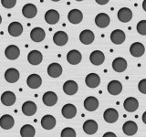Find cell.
<instances>
[{
	"label": "cell",
	"mask_w": 146,
	"mask_h": 137,
	"mask_svg": "<svg viewBox=\"0 0 146 137\" xmlns=\"http://www.w3.org/2000/svg\"><path fill=\"white\" fill-rule=\"evenodd\" d=\"M68 19L71 24H80L83 19V14L79 9H72L68 14Z\"/></svg>",
	"instance_id": "cell-1"
},
{
	"label": "cell",
	"mask_w": 146,
	"mask_h": 137,
	"mask_svg": "<svg viewBox=\"0 0 146 137\" xmlns=\"http://www.w3.org/2000/svg\"><path fill=\"white\" fill-rule=\"evenodd\" d=\"M5 55H6L7 59H10V61H15L20 55V49L17 46L15 45H9L7 47L5 50Z\"/></svg>",
	"instance_id": "cell-2"
},
{
	"label": "cell",
	"mask_w": 146,
	"mask_h": 137,
	"mask_svg": "<svg viewBox=\"0 0 146 137\" xmlns=\"http://www.w3.org/2000/svg\"><path fill=\"white\" fill-rule=\"evenodd\" d=\"M27 61L31 65H39L43 61V55L38 50H32L27 55Z\"/></svg>",
	"instance_id": "cell-3"
},
{
	"label": "cell",
	"mask_w": 146,
	"mask_h": 137,
	"mask_svg": "<svg viewBox=\"0 0 146 137\" xmlns=\"http://www.w3.org/2000/svg\"><path fill=\"white\" fill-rule=\"evenodd\" d=\"M19 77H20L19 71L17 68H10L5 72V80L7 82H9V83H15V82H17L19 80Z\"/></svg>",
	"instance_id": "cell-4"
},
{
	"label": "cell",
	"mask_w": 146,
	"mask_h": 137,
	"mask_svg": "<svg viewBox=\"0 0 146 137\" xmlns=\"http://www.w3.org/2000/svg\"><path fill=\"white\" fill-rule=\"evenodd\" d=\"M27 84L30 89H38L42 84V79L38 74H30L27 79Z\"/></svg>",
	"instance_id": "cell-5"
},
{
	"label": "cell",
	"mask_w": 146,
	"mask_h": 137,
	"mask_svg": "<svg viewBox=\"0 0 146 137\" xmlns=\"http://www.w3.org/2000/svg\"><path fill=\"white\" fill-rule=\"evenodd\" d=\"M41 126H42L45 130H52L53 128L56 126V119L54 116L47 114L42 117L41 119Z\"/></svg>",
	"instance_id": "cell-6"
},
{
	"label": "cell",
	"mask_w": 146,
	"mask_h": 137,
	"mask_svg": "<svg viewBox=\"0 0 146 137\" xmlns=\"http://www.w3.org/2000/svg\"><path fill=\"white\" fill-rule=\"evenodd\" d=\"M61 113L66 119H72L77 114V108L71 103L65 104L61 109Z\"/></svg>",
	"instance_id": "cell-7"
},
{
	"label": "cell",
	"mask_w": 146,
	"mask_h": 137,
	"mask_svg": "<svg viewBox=\"0 0 146 137\" xmlns=\"http://www.w3.org/2000/svg\"><path fill=\"white\" fill-rule=\"evenodd\" d=\"M110 17L105 13H100L98 14L95 17V24L97 25V27H100V29H105L110 25Z\"/></svg>",
	"instance_id": "cell-8"
},
{
	"label": "cell",
	"mask_w": 146,
	"mask_h": 137,
	"mask_svg": "<svg viewBox=\"0 0 146 137\" xmlns=\"http://www.w3.org/2000/svg\"><path fill=\"white\" fill-rule=\"evenodd\" d=\"M86 85L89 87V88L94 89L97 88L100 83V78L98 74L96 73H90L89 75H87L86 79H85Z\"/></svg>",
	"instance_id": "cell-9"
},
{
	"label": "cell",
	"mask_w": 146,
	"mask_h": 137,
	"mask_svg": "<svg viewBox=\"0 0 146 137\" xmlns=\"http://www.w3.org/2000/svg\"><path fill=\"white\" fill-rule=\"evenodd\" d=\"M94 39H95L94 33L90 29H85L83 31H81V33L80 34V40L84 45L91 44L94 41Z\"/></svg>",
	"instance_id": "cell-10"
},
{
	"label": "cell",
	"mask_w": 146,
	"mask_h": 137,
	"mask_svg": "<svg viewBox=\"0 0 146 137\" xmlns=\"http://www.w3.org/2000/svg\"><path fill=\"white\" fill-rule=\"evenodd\" d=\"M122 131L123 132L128 135V136H132L134 135L137 131H138V126L137 123L133 121H128L126 122L122 126Z\"/></svg>",
	"instance_id": "cell-11"
},
{
	"label": "cell",
	"mask_w": 146,
	"mask_h": 137,
	"mask_svg": "<svg viewBox=\"0 0 146 137\" xmlns=\"http://www.w3.org/2000/svg\"><path fill=\"white\" fill-rule=\"evenodd\" d=\"M59 20V13L55 9L48 10L45 14V21L49 25L57 24Z\"/></svg>",
	"instance_id": "cell-12"
},
{
	"label": "cell",
	"mask_w": 146,
	"mask_h": 137,
	"mask_svg": "<svg viewBox=\"0 0 146 137\" xmlns=\"http://www.w3.org/2000/svg\"><path fill=\"white\" fill-rule=\"evenodd\" d=\"M78 90H79V86L74 80H67L63 84V91L67 95H74L77 93Z\"/></svg>",
	"instance_id": "cell-13"
},
{
	"label": "cell",
	"mask_w": 146,
	"mask_h": 137,
	"mask_svg": "<svg viewBox=\"0 0 146 137\" xmlns=\"http://www.w3.org/2000/svg\"><path fill=\"white\" fill-rule=\"evenodd\" d=\"M90 62L95 66H100L105 61V55L100 50H94L90 56Z\"/></svg>",
	"instance_id": "cell-14"
},
{
	"label": "cell",
	"mask_w": 146,
	"mask_h": 137,
	"mask_svg": "<svg viewBox=\"0 0 146 137\" xmlns=\"http://www.w3.org/2000/svg\"><path fill=\"white\" fill-rule=\"evenodd\" d=\"M99 107V100L96 97L90 96L87 97L84 100V108L88 112H94Z\"/></svg>",
	"instance_id": "cell-15"
},
{
	"label": "cell",
	"mask_w": 146,
	"mask_h": 137,
	"mask_svg": "<svg viewBox=\"0 0 146 137\" xmlns=\"http://www.w3.org/2000/svg\"><path fill=\"white\" fill-rule=\"evenodd\" d=\"M123 107H124V109L127 112H133L138 109L139 102H138V100L133 97H129L124 100V102H123Z\"/></svg>",
	"instance_id": "cell-16"
},
{
	"label": "cell",
	"mask_w": 146,
	"mask_h": 137,
	"mask_svg": "<svg viewBox=\"0 0 146 137\" xmlns=\"http://www.w3.org/2000/svg\"><path fill=\"white\" fill-rule=\"evenodd\" d=\"M36 13H38V9L36 7L34 4H27L25 5L22 8V14L23 16L27 18H33L36 16Z\"/></svg>",
	"instance_id": "cell-17"
},
{
	"label": "cell",
	"mask_w": 146,
	"mask_h": 137,
	"mask_svg": "<svg viewBox=\"0 0 146 137\" xmlns=\"http://www.w3.org/2000/svg\"><path fill=\"white\" fill-rule=\"evenodd\" d=\"M53 41L57 46H64L68 43V36L66 32L64 31H58L53 36Z\"/></svg>",
	"instance_id": "cell-18"
},
{
	"label": "cell",
	"mask_w": 146,
	"mask_h": 137,
	"mask_svg": "<svg viewBox=\"0 0 146 137\" xmlns=\"http://www.w3.org/2000/svg\"><path fill=\"white\" fill-rule=\"evenodd\" d=\"M111 40L113 44L121 45L125 40V33L121 29H115L111 34Z\"/></svg>",
	"instance_id": "cell-19"
},
{
	"label": "cell",
	"mask_w": 146,
	"mask_h": 137,
	"mask_svg": "<svg viewBox=\"0 0 146 137\" xmlns=\"http://www.w3.org/2000/svg\"><path fill=\"white\" fill-rule=\"evenodd\" d=\"M130 52L133 57L135 58H140L141 57L145 52V48L143 44H141L140 42H134L133 44H131L130 48Z\"/></svg>",
	"instance_id": "cell-20"
},
{
	"label": "cell",
	"mask_w": 146,
	"mask_h": 137,
	"mask_svg": "<svg viewBox=\"0 0 146 137\" xmlns=\"http://www.w3.org/2000/svg\"><path fill=\"white\" fill-rule=\"evenodd\" d=\"M81 53L76 49H72L67 54V61L71 65H77L81 61Z\"/></svg>",
	"instance_id": "cell-21"
},
{
	"label": "cell",
	"mask_w": 146,
	"mask_h": 137,
	"mask_svg": "<svg viewBox=\"0 0 146 137\" xmlns=\"http://www.w3.org/2000/svg\"><path fill=\"white\" fill-rule=\"evenodd\" d=\"M103 118L108 123H114L119 118V113L115 109L109 108L103 113Z\"/></svg>",
	"instance_id": "cell-22"
},
{
	"label": "cell",
	"mask_w": 146,
	"mask_h": 137,
	"mask_svg": "<svg viewBox=\"0 0 146 137\" xmlns=\"http://www.w3.org/2000/svg\"><path fill=\"white\" fill-rule=\"evenodd\" d=\"M83 131L85 132V134L89 135L96 134L98 131V123L94 120H87L83 123Z\"/></svg>",
	"instance_id": "cell-23"
},
{
	"label": "cell",
	"mask_w": 146,
	"mask_h": 137,
	"mask_svg": "<svg viewBox=\"0 0 146 137\" xmlns=\"http://www.w3.org/2000/svg\"><path fill=\"white\" fill-rule=\"evenodd\" d=\"M42 100L44 104L47 106H54L58 102V96L54 91H47L44 93Z\"/></svg>",
	"instance_id": "cell-24"
},
{
	"label": "cell",
	"mask_w": 146,
	"mask_h": 137,
	"mask_svg": "<svg viewBox=\"0 0 146 137\" xmlns=\"http://www.w3.org/2000/svg\"><path fill=\"white\" fill-rule=\"evenodd\" d=\"M15 124L14 118L9 114H5L0 118V127L4 130H9Z\"/></svg>",
	"instance_id": "cell-25"
},
{
	"label": "cell",
	"mask_w": 146,
	"mask_h": 137,
	"mask_svg": "<svg viewBox=\"0 0 146 137\" xmlns=\"http://www.w3.org/2000/svg\"><path fill=\"white\" fill-rule=\"evenodd\" d=\"M22 112L27 116H33L36 112V105L31 100H27L22 105Z\"/></svg>",
	"instance_id": "cell-26"
},
{
	"label": "cell",
	"mask_w": 146,
	"mask_h": 137,
	"mask_svg": "<svg viewBox=\"0 0 146 137\" xmlns=\"http://www.w3.org/2000/svg\"><path fill=\"white\" fill-rule=\"evenodd\" d=\"M1 102L6 106H12L16 102V95L12 91H5L1 95Z\"/></svg>",
	"instance_id": "cell-27"
},
{
	"label": "cell",
	"mask_w": 146,
	"mask_h": 137,
	"mask_svg": "<svg viewBox=\"0 0 146 137\" xmlns=\"http://www.w3.org/2000/svg\"><path fill=\"white\" fill-rule=\"evenodd\" d=\"M48 74L51 78H58L62 74V67L58 63H51L48 67Z\"/></svg>",
	"instance_id": "cell-28"
},
{
	"label": "cell",
	"mask_w": 146,
	"mask_h": 137,
	"mask_svg": "<svg viewBox=\"0 0 146 137\" xmlns=\"http://www.w3.org/2000/svg\"><path fill=\"white\" fill-rule=\"evenodd\" d=\"M46 37L45 31L41 27H34L30 32V38L34 42H41Z\"/></svg>",
	"instance_id": "cell-29"
},
{
	"label": "cell",
	"mask_w": 146,
	"mask_h": 137,
	"mask_svg": "<svg viewBox=\"0 0 146 137\" xmlns=\"http://www.w3.org/2000/svg\"><path fill=\"white\" fill-rule=\"evenodd\" d=\"M132 17V12L128 7H122L118 11V19L122 23L131 21Z\"/></svg>",
	"instance_id": "cell-30"
},
{
	"label": "cell",
	"mask_w": 146,
	"mask_h": 137,
	"mask_svg": "<svg viewBox=\"0 0 146 137\" xmlns=\"http://www.w3.org/2000/svg\"><path fill=\"white\" fill-rule=\"evenodd\" d=\"M23 32V26L19 22H12L8 26V33L12 37H19Z\"/></svg>",
	"instance_id": "cell-31"
},
{
	"label": "cell",
	"mask_w": 146,
	"mask_h": 137,
	"mask_svg": "<svg viewBox=\"0 0 146 137\" xmlns=\"http://www.w3.org/2000/svg\"><path fill=\"white\" fill-rule=\"evenodd\" d=\"M108 91L111 95H119L122 91V85L119 80H111L108 84Z\"/></svg>",
	"instance_id": "cell-32"
},
{
	"label": "cell",
	"mask_w": 146,
	"mask_h": 137,
	"mask_svg": "<svg viewBox=\"0 0 146 137\" xmlns=\"http://www.w3.org/2000/svg\"><path fill=\"white\" fill-rule=\"evenodd\" d=\"M112 68L116 72H123L127 68V61L123 58H116L112 61Z\"/></svg>",
	"instance_id": "cell-33"
},
{
	"label": "cell",
	"mask_w": 146,
	"mask_h": 137,
	"mask_svg": "<svg viewBox=\"0 0 146 137\" xmlns=\"http://www.w3.org/2000/svg\"><path fill=\"white\" fill-rule=\"evenodd\" d=\"M36 134V130L34 126L30 124H25L20 129V135L22 137H34Z\"/></svg>",
	"instance_id": "cell-34"
},
{
	"label": "cell",
	"mask_w": 146,
	"mask_h": 137,
	"mask_svg": "<svg viewBox=\"0 0 146 137\" xmlns=\"http://www.w3.org/2000/svg\"><path fill=\"white\" fill-rule=\"evenodd\" d=\"M76 136V132L72 128H65L61 132V137H75Z\"/></svg>",
	"instance_id": "cell-35"
},
{
	"label": "cell",
	"mask_w": 146,
	"mask_h": 137,
	"mask_svg": "<svg viewBox=\"0 0 146 137\" xmlns=\"http://www.w3.org/2000/svg\"><path fill=\"white\" fill-rule=\"evenodd\" d=\"M137 31L143 36L146 35V20H141L137 24Z\"/></svg>",
	"instance_id": "cell-36"
},
{
	"label": "cell",
	"mask_w": 146,
	"mask_h": 137,
	"mask_svg": "<svg viewBox=\"0 0 146 137\" xmlns=\"http://www.w3.org/2000/svg\"><path fill=\"white\" fill-rule=\"evenodd\" d=\"M1 4L5 8H12L16 6L17 0H1Z\"/></svg>",
	"instance_id": "cell-37"
},
{
	"label": "cell",
	"mask_w": 146,
	"mask_h": 137,
	"mask_svg": "<svg viewBox=\"0 0 146 137\" xmlns=\"http://www.w3.org/2000/svg\"><path fill=\"white\" fill-rule=\"evenodd\" d=\"M138 89L141 93L146 94V79L141 80L138 84Z\"/></svg>",
	"instance_id": "cell-38"
},
{
	"label": "cell",
	"mask_w": 146,
	"mask_h": 137,
	"mask_svg": "<svg viewBox=\"0 0 146 137\" xmlns=\"http://www.w3.org/2000/svg\"><path fill=\"white\" fill-rule=\"evenodd\" d=\"M99 5H106L110 0H95Z\"/></svg>",
	"instance_id": "cell-39"
},
{
	"label": "cell",
	"mask_w": 146,
	"mask_h": 137,
	"mask_svg": "<svg viewBox=\"0 0 146 137\" xmlns=\"http://www.w3.org/2000/svg\"><path fill=\"white\" fill-rule=\"evenodd\" d=\"M116 135L113 134V132H106L104 135H103V137H115Z\"/></svg>",
	"instance_id": "cell-40"
},
{
	"label": "cell",
	"mask_w": 146,
	"mask_h": 137,
	"mask_svg": "<svg viewBox=\"0 0 146 137\" xmlns=\"http://www.w3.org/2000/svg\"><path fill=\"white\" fill-rule=\"evenodd\" d=\"M143 123L146 124V112H144L143 114Z\"/></svg>",
	"instance_id": "cell-41"
},
{
	"label": "cell",
	"mask_w": 146,
	"mask_h": 137,
	"mask_svg": "<svg viewBox=\"0 0 146 137\" xmlns=\"http://www.w3.org/2000/svg\"><path fill=\"white\" fill-rule=\"evenodd\" d=\"M143 8L146 11V0H144V1L143 2Z\"/></svg>",
	"instance_id": "cell-42"
},
{
	"label": "cell",
	"mask_w": 146,
	"mask_h": 137,
	"mask_svg": "<svg viewBox=\"0 0 146 137\" xmlns=\"http://www.w3.org/2000/svg\"><path fill=\"white\" fill-rule=\"evenodd\" d=\"M51 1H53V2H58V1H60V0H51Z\"/></svg>",
	"instance_id": "cell-43"
},
{
	"label": "cell",
	"mask_w": 146,
	"mask_h": 137,
	"mask_svg": "<svg viewBox=\"0 0 146 137\" xmlns=\"http://www.w3.org/2000/svg\"><path fill=\"white\" fill-rule=\"evenodd\" d=\"M2 23V17H1V16H0V24Z\"/></svg>",
	"instance_id": "cell-44"
},
{
	"label": "cell",
	"mask_w": 146,
	"mask_h": 137,
	"mask_svg": "<svg viewBox=\"0 0 146 137\" xmlns=\"http://www.w3.org/2000/svg\"><path fill=\"white\" fill-rule=\"evenodd\" d=\"M76 1H79V2H80V1H83V0H76Z\"/></svg>",
	"instance_id": "cell-45"
}]
</instances>
